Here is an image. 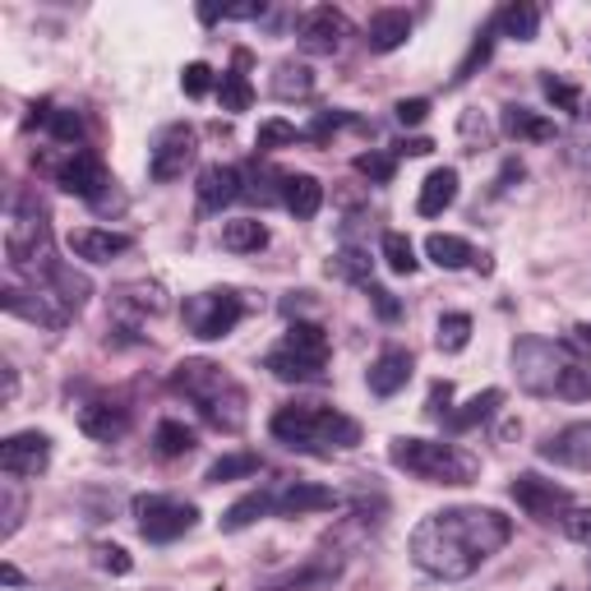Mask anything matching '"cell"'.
<instances>
[{"instance_id":"cell-1","label":"cell","mask_w":591,"mask_h":591,"mask_svg":"<svg viewBox=\"0 0 591 591\" xmlns=\"http://www.w3.org/2000/svg\"><path fill=\"white\" fill-rule=\"evenodd\" d=\"M508 536H513V523L499 508H440L411 531V559L430 578L462 582L495 550H504Z\"/></svg>"},{"instance_id":"cell-2","label":"cell","mask_w":591,"mask_h":591,"mask_svg":"<svg viewBox=\"0 0 591 591\" xmlns=\"http://www.w3.org/2000/svg\"><path fill=\"white\" fill-rule=\"evenodd\" d=\"M513 374L536 398H587L591 393V370L573 342L523 338L513 347Z\"/></svg>"},{"instance_id":"cell-3","label":"cell","mask_w":591,"mask_h":591,"mask_svg":"<svg viewBox=\"0 0 591 591\" xmlns=\"http://www.w3.org/2000/svg\"><path fill=\"white\" fill-rule=\"evenodd\" d=\"M268 430H273L277 444L300 448V453H328V448H356L361 444V425H356L351 416H342V411L319 407V402L277 407Z\"/></svg>"},{"instance_id":"cell-4","label":"cell","mask_w":591,"mask_h":591,"mask_svg":"<svg viewBox=\"0 0 591 591\" xmlns=\"http://www.w3.org/2000/svg\"><path fill=\"white\" fill-rule=\"evenodd\" d=\"M171 389L186 393L213 430L236 434L245 425V389L213 361H181L176 374H171Z\"/></svg>"},{"instance_id":"cell-5","label":"cell","mask_w":591,"mask_h":591,"mask_svg":"<svg viewBox=\"0 0 591 591\" xmlns=\"http://www.w3.org/2000/svg\"><path fill=\"white\" fill-rule=\"evenodd\" d=\"M389 457L398 472H411L430 485H472L481 472V462L467 448L440 444V440H393Z\"/></svg>"},{"instance_id":"cell-6","label":"cell","mask_w":591,"mask_h":591,"mask_svg":"<svg viewBox=\"0 0 591 591\" xmlns=\"http://www.w3.org/2000/svg\"><path fill=\"white\" fill-rule=\"evenodd\" d=\"M135 518H139V531L144 541H176V536H186L199 518L194 504H181V499H167V495H139L135 499Z\"/></svg>"},{"instance_id":"cell-7","label":"cell","mask_w":591,"mask_h":591,"mask_svg":"<svg viewBox=\"0 0 591 591\" xmlns=\"http://www.w3.org/2000/svg\"><path fill=\"white\" fill-rule=\"evenodd\" d=\"M241 315H245V300H241L236 292H226V287H222V292H203V296L186 300L190 333H194V338H203V342L226 338V333L241 324Z\"/></svg>"},{"instance_id":"cell-8","label":"cell","mask_w":591,"mask_h":591,"mask_svg":"<svg viewBox=\"0 0 591 591\" xmlns=\"http://www.w3.org/2000/svg\"><path fill=\"white\" fill-rule=\"evenodd\" d=\"M51 176H56V186L74 199H88V203H102V194H107L112 176L107 167H102V158L93 148H70V158L61 167H51Z\"/></svg>"},{"instance_id":"cell-9","label":"cell","mask_w":591,"mask_h":591,"mask_svg":"<svg viewBox=\"0 0 591 591\" xmlns=\"http://www.w3.org/2000/svg\"><path fill=\"white\" fill-rule=\"evenodd\" d=\"M508 495H513V504H518L527 518H536V523H563V513L573 508V495L563 490V485H555V481H541V476H531V472H523L518 481L508 485Z\"/></svg>"},{"instance_id":"cell-10","label":"cell","mask_w":591,"mask_h":591,"mask_svg":"<svg viewBox=\"0 0 591 591\" xmlns=\"http://www.w3.org/2000/svg\"><path fill=\"white\" fill-rule=\"evenodd\" d=\"M194 162V130L190 125H167L152 144V158H148V176L152 181H176V176H186V167Z\"/></svg>"},{"instance_id":"cell-11","label":"cell","mask_w":591,"mask_h":591,"mask_svg":"<svg viewBox=\"0 0 591 591\" xmlns=\"http://www.w3.org/2000/svg\"><path fill=\"white\" fill-rule=\"evenodd\" d=\"M0 467L6 476H42L51 467V440L42 430H19L0 444Z\"/></svg>"},{"instance_id":"cell-12","label":"cell","mask_w":591,"mask_h":591,"mask_svg":"<svg viewBox=\"0 0 591 591\" xmlns=\"http://www.w3.org/2000/svg\"><path fill=\"white\" fill-rule=\"evenodd\" d=\"M541 457L559 462V467H573V472H591V421H573V425L555 430L541 444Z\"/></svg>"},{"instance_id":"cell-13","label":"cell","mask_w":591,"mask_h":591,"mask_svg":"<svg viewBox=\"0 0 591 591\" xmlns=\"http://www.w3.org/2000/svg\"><path fill=\"white\" fill-rule=\"evenodd\" d=\"M347 33L351 29H347L342 10H333V6H319V10H310V14L300 19V46L310 51V56H333V51L342 46Z\"/></svg>"},{"instance_id":"cell-14","label":"cell","mask_w":591,"mask_h":591,"mask_svg":"<svg viewBox=\"0 0 591 591\" xmlns=\"http://www.w3.org/2000/svg\"><path fill=\"white\" fill-rule=\"evenodd\" d=\"M338 490L328 485H315V481H292L287 490L273 495V513L277 518H305V513H324V508H338Z\"/></svg>"},{"instance_id":"cell-15","label":"cell","mask_w":591,"mask_h":591,"mask_svg":"<svg viewBox=\"0 0 591 591\" xmlns=\"http://www.w3.org/2000/svg\"><path fill=\"white\" fill-rule=\"evenodd\" d=\"M80 430L88 434V440H97V444H112V440H120V434L130 430V411H125L120 402L93 398V402L80 407Z\"/></svg>"},{"instance_id":"cell-16","label":"cell","mask_w":591,"mask_h":591,"mask_svg":"<svg viewBox=\"0 0 591 591\" xmlns=\"http://www.w3.org/2000/svg\"><path fill=\"white\" fill-rule=\"evenodd\" d=\"M241 181H245V176H241L236 167H222V162L203 167V171H199V186H194V190H199V203H203V209H213V213L226 209L231 199H241V194H245Z\"/></svg>"},{"instance_id":"cell-17","label":"cell","mask_w":591,"mask_h":591,"mask_svg":"<svg viewBox=\"0 0 591 591\" xmlns=\"http://www.w3.org/2000/svg\"><path fill=\"white\" fill-rule=\"evenodd\" d=\"M135 241L125 236V231H97V226H84V231H74L70 236V250L80 254V260H88V264H112L116 254H125Z\"/></svg>"},{"instance_id":"cell-18","label":"cell","mask_w":591,"mask_h":591,"mask_svg":"<svg viewBox=\"0 0 591 591\" xmlns=\"http://www.w3.org/2000/svg\"><path fill=\"white\" fill-rule=\"evenodd\" d=\"M411 370H416V361H411V351L389 347V351H383L379 361L370 366V393H379V398L402 393V389H407V379H411Z\"/></svg>"},{"instance_id":"cell-19","label":"cell","mask_w":591,"mask_h":591,"mask_svg":"<svg viewBox=\"0 0 591 591\" xmlns=\"http://www.w3.org/2000/svg\"><path fill=\"white\" fill-rule=\"evenodd\" d=\"M407 38H411V14L407 10H379L366 23V46L379 51V56L383 51H398Z\"/></svg>"},{"instance_id":"cell-20","label":"cell","mask_w":591,"mask_h":591,"mask_svg":"<svg viewBox=\"0 0 591 591\" xmlns=\"http://www.w3.org/2000/svg\"><path fill=\"white\" fill-rule=\"evenodd\" d=\"M282 203H287V213H296V222H310L319 209H324V186L315 176H282Z\"/></svg>"},{"instance_id":"cell-21","label":"cell","mask_w":591,"mask_h":591,"mask_svg":"<svg viewBox=\"0 0 591 591\" xmlns=\"http://www.w3.org/2000/svg\"><path fill=\"white\" fill-rule=\"evenodd\" d=\"M116 315H130V319H144V315H162L167 310V292L158 282H130V287H120L112 296Z\"/></svg>"},{"instance_id":"cell-22","label":"cell","mask_w":591,"mask_h":591,"mask_svg":"<svg viewBox=\"0 0 591 591\" xmlns=\"http://www.w3.org/2000/svg\"><path fill=\"white\" fill-rule=\"evenodd\" d=\"M504 135L508 139H527V144H550L559 130H555V120H546L541 112H531V107H504Z\"/></svg>"},{"instance_id":"cell-23","label":"cell","mask_w":591,"mask_h":591,"mask_svg":"<svg viewBox=\"0 0 591 591\" xmlns=\"http://www.w3.org/2000/svg\"><path fill=\"white\" fill-rule=\"evenodd\" d=\"M453 199H457V171L453 167H440V171L425 176L416 209H421V218H440L444 209H453Z\"/></svg>"},{"instance_id":"cell-24","label":"cell","mask_w":591,"mask_h":591,"mask_svg":"<svg viewBox=\"0 0 591 591\" xmlns=\"http://www.w3.org/2000/svg\"><path fill=\"white\" fill-rule=\"evenodd\" d=\"M264 370H273L282 383H319V379L328 374V366L305 361V356H296V351H287V347H273L268 361H264Z\"/></svg>"},{"instance_id":"cell-25","label":"cell","mask_w":591,"mask_h":591,"mask_svg":"<svg viewBox=\"0 0 591 591\" xmlns=\"http://www.w3.org/2000/svg\"><path fill=\"white\" fill-rule=\"evenodd\" d=\"M282 347L305 356V361H315V366H328V333L319 324H310V319H296L287 328V338H282Z\"/></svg>"},{"instance_id":"cell-26","label":"cell","mask_w":591,"mask_h":591,"mask_svg":"<svg viewBox=\"0 0 591 591\" xmlns=\"http://www.w3.org/2000/svg\"><path fill=\"white\" fill-rule=\"evenodd\" d=\"M268 245V226L260 218H231L222 226V250L231 254H260Z\"/></svg>"},{"instance_id":"cell-27","label":"cell","mask_w":591,"mask_h":591,"mask_svg":"<svg viewBox=\"0 0 591 591\" xmlns=\"http://www.w3.org/2000/svg\"><path fill=\"white\" fill-rule=\"evenodd\" d=\"M495 29H499L504 38L531 42V38H536V29H541V10L527 6V0H513V6H504V10L495 14Z\"/></svg>"},{"instance_id":"cell-28","label":"cell","mask_w":591,"mask_h":591,"mask_svg":"<svg viewBox=\"0 0 591 591\" xmlns=\"http://www.w3.org/2000/svg\"><path fill=\"white\" fill-rule=\"evenodd\" d=\"M268 513H273V495L268 490H254V495L236 499V504L222 513V531H245V527H254L260 518H268Z\"/></svg>"},{"instance_id":"cell-29","label":"cell","mask_w":591,"mask_h":591,"mask_svg":"<svg viewBox=\"0 0 591 591\" xmlns=\"http://www.w3.org/2000/svg\"><path fill=\"white\" fill-rule=\"evenodd\" d=\"M425 254L440 268H467L476 260V250L467 241H462V236H444V231H434V236L425 241Z\"/></svg>"},{"instance_id":"cell-30","label":"cell","mask_w":591,"mask_h":591,"mask_svg":"<svg viewBox=\"0 0 591 591\" xmlns=\"http://www.w3.org/2000/svg\"><path fill=\"white\" fill-rule=\"evenodd\" d=\"M38 120H42V130L51 139H61V144H80L84 139V116L70 112V107H42Z\"/></svg>"},{"instance_id":"cell-31","label":"cell","mask_w":591,"mask_h":591,"mask_svg":"<svg viewBox=\"0 0 591 591\" xmlns=\"http://www.w3.org/2000/svg\"><path fill=\"white\" fill-rule=\"evenodd\" d=\"M499 402H504V393L499 389H485V393H476L462 411H448V430H472V425H481V421H490L495 411H499Z\"/></svg>"},{"instance_id":"cell-32","label":"cell","mask_w":591,"mask_h":591,"mask_svg":"<svg viewBox=\"0 0 591 591\" xmlns=\"http://www.w3.org/2000/svg\"><path fill=\"white\" fill-rule=\"evenodd\" d=\"M273 93L277 97H310L315 93V70L310 65H296V61H287V65H277V74H273Z\"/></svg>"},{"instance_id":"cell-33","label":"cell","mask_w":591,"mask_h":591,"mask_svg":"<svg viewBox=\"0 0 591 591\" xmlns=\"http://www.w3.org/2000/svg\"><path fill=\"white\" fill-rule=\"evenodd\" d=\"M152 448H158V457H186L194 448V430L181 425V421H162L158 430H152Z\"/></svg>"},{"instance_id":"cell-34","label":"cell","mask_w":591,"mask_h":591,"mask_svg":"<svg viewBox=\"0 0 591 591\" xmlns=\"http://www.w3.org/2000/svg\"><path fill=\"white\" fill-rule=\"evenodd\" d=\"M264 472V457L260 453H226L209 467V481L222 485V481H241V476H260Z\"/></svg>"},{"instance_id":"cell-35","label":"cell","mask_w":591,"mask_h":591,"mask_svg":"<svg viewBox=\"0 0 591 591\" xmlns=\"http://www.w3.org/2000/svg\"><path fill=\"white\" fill-rule=\"evenodd\" d=\"M383 264H389L393 273H402V277H411L421 268L416 250H411V241L402 236V231H383Z\"/></svg>"},{"instance_id":"cell-36","label":"cell","mask_w":591,"mask_h":591,"mask_svg":"<svg viewBox=\"0 0 591 591\" xmlns=\"http://www.w3.org/2000/svg\"><path fill=\"white\" fill-rule=\"evenodd\" d=\"M218 97H222V112H250L254 88H250V80H245L241 70H226V74H222V88H218Z\"/></svg>"},{"instance_id":"cell-37","label":"cell","mask_w":591,"mask_h":591,"mask_svg":"<svg viewBox=\"0 0 591 591\" xmlns=\"http://www.w3.org/2000/svg\"><path fill=\"white\" fill-rule=\"evenodd\" d=\"M440 351H448V356H457V351H467V342H472V315H444L440 319Z\"/></svg>"},{"instance_id":"cell-38","label":"cell","mask_w":591,"mask_h":591,"mask_svg":"<svg viewBox=\"0 0 591 591\" xmlns=\"http://www.w3.org/2000/svg\"><path fill=\"white\" fill-rule=\"evenodd\" d=\"M300 139V130H296V125L292 120H264L260 125V135H254V148H260V152H268V148H287V144H296Z\"/></svg>"},{"instance_id":"cell-39","label":"cell","mask_w":591,"mask_h":591,"mask_svg":"<svg viewBox=\"0 0 591 591\" xmlns=\"http://www.w3.org/2000/svg\"><path fill=\"white\" fill-rule=\"evenodd\" d=\"M328 273H338V277H347V282H361V287H370V260L361 250H342L338 260L328 264Z\"/></svg>"},{"instance_id":"cell-40","label":"cell","mask_w":591,"mask_h":591,"mask_svg":"<svg viewBox=\"0 0 591 591\" xmlns=\"http://www.w3.org/2000/svg\"><path fill=\"white\" fill-rule=\"evenodd\" d=\"M356 171H361L366 181H374V186H389L398 162L389 158V152H361V158H356Z\"/></svg>"},{"instance_id":"cell-41","label":"cell","mask_w":591,"mask_h":591,"mask_svg":"<svg viewBox=\"0 0 591 591\" xmlns=\"http://www.w3.org/2000/svg\"><path fill=\"white\" fill-rule=\"evenodd\" d=\"M541 88H546V97L555 102L559 112L582 116V107H578V88H573V84H563V80H555V74H546V80H541Z\"/></svg>"},{"instance_id":"cell-42","label":"cell","mask_w":591,"mask_h":591,"mask_svg":"<svg viewBox=\"0 0 591 591\" xmlns=\"http://www.w3.org/2000/svg\"><path fill=\"white\" fill-rule=\"evenodd\" d=\"M569 152H573L578 167L591 171V107H582V116H578V130H573V139H569Z\"/></svg>"},{"instance_id":"cell-43","label":"cell","mask_w":591,"mask_h":591,"mask_svg":"<svg viewBox=\"0 0 591 591\" xmlns=\"http://www.w3.org/2000/svg\"><path fill=\"white\" fill-rule=\"evenodd\" d=\"M181 88H186V97H209V93H213V70L203 65V61L186 65V74H181Z\"/></svg>"},{"instance_id":"cell-44","label":"cell","mask_w":591,"mask_h":591,"mask_svg":"<svg viewBox=\"0 0 591 591\" xmlns=\"http://www.w3.org/2000/svg\"><path fill=\"white\" fill-rule=\"evenodd\" d=\"M366 296H370V305H374V315H379V319H389V324H393V319L402 315V300H398L389 287H374V282H370Z\"/></svg>"},{"instance_id":"cell-45","label":"cell","mask_w":591,"mask_h":591,"mask_svg":"<svg viewBox=\"0 0 591 591\" xmlns=\"http://www.w3.org/2000/svg\"><path fill=\"white\" fill-rule=\"evenodd\" d=\"M563 531H569L578 546H591V508H569L563 513Z\"/></svg>"},{"instance_id":"cell-46","label":"cell","mask_w":591,"mask_h":591,"mask_svg":"<svg viewBox=\"0 0 591 591\" xmlns=\"http://www.w3.org/2000/svg\"><path fill=\"white\" fill-rule=\"evenodd\" d=\"M97 563H102V569H107V573H116V578H125V573L135 569V559L125 555L120 546H102V550H97Z\"/></svg>"},{"instance_id":"cell-47","label":"cell","mask_w":591,"mask_h":591,"mask_svg":"<svg viewBox=\"0 0 591 591\" xmlns=\"http://www.w3.org/2000/svg\"><path fill=\"white\" fill-rule=\"evenodd\" d=\"M393 116H398L402 125H421V120L430 116V102H425V97H402L398 107H393Z\"/></svg>"},{"instance_id":"cell-48","label":"cell","mask_w":591,"mask_h":591,"mask_svg":"<svg viewBox=\"0 0 591 591\" xmlns=\"http://www.w3.org/2000/svg\"><path fill=\"white\" fill-rule=\"evenodd\" d=\"M448 402H453V383L444 379V383H434V389H430V407L425 411L434 421H448Z\"/></svg>"},{"instance_id":"cell-49","label":"cell","mask_w":591,"mask_h":591,"mask_svg":"<svg viewBox=\"0 0 591 591\" xmlns=\"http://www.w3.org/2000/svg\"><path fill=\"white\" fill-rule=\"evenodd\" d=\"M347 120H351V116H342V112H319V120L310 125V139H315V144H324L333 130H342Z\"/></svg>"},{"instance_id":"cell-50","label":"cell","mask_w":591,"mask_h":591,"mask_svg":"<svg viewBox=\"0 0 591 591\" xmlns=\"http://www.w3.org/2000/svg\"><path fill=\"white\" fill-rule=\"evenodd\" d=\"M393 152H398V158H425V152H434V144L425 135H416V139H398Z\"/></svg>"},{"instance_id":"cell-51","label":"cell","mask_w":591,"mask_h":591,"mask_svg":"<svg viewBox=\"0 0 591 591\" xmlns=\"http://www.w3.org/2000/svg\"><path fill=\"white\" fill-rule=\"evenodd\" d=\"M14 527H19V495L6 485V536H14Z\"/></svg>"},{"instance_id":"cell-52","label":"cell","mask_w":591,"mask_h":591,"mask_svg":"<svg viewBox=\"0 0 591 591\" xmlns=\"http://www.w3.org/2000/svg\"><path fill=\"white\" fill-rule=\"evenodd\" d=\"M573 347H591V324H578L573 328Z\"/></svg>"},{"instance_id":"cell-53","label":"cell","mask_w":591,"mask_h":591,"mask_svg":"<svg viewBox=\"0 0 591 591\" xmlns=\"http://www.w3.org/2000/svg\"><path fill=\"white\" fill-rule=\"evenodd\" d=\"M0 578H6V582H10V587H19V582H23V573H19V569H14V563H6V569H0Z\"/></svg>"}]
</instances>
